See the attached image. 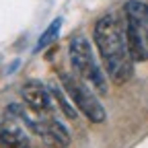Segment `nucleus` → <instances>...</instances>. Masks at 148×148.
I'll return each instance as SVG.
<instances>
[{
	"mask_svg": "<svg viewBox=\"0 0 148 148\" xmlns=\"http://www.w3.org/2000/svg\"><path fill=\"white\" fill-rule=\"evenodd\" d=\"M95 45L99 49L103 68L115 84L130 80L134 72V58L127 49L123 25L115 14H105L95 23Z\"/></svg>",
	"mask_w": 148,
	"mask_h": 148,
	"instance_id": "1",
	"label": "nucleus"
},
{
	"mask_svg": "<svg viewBox=\"0 0 148 148\" xmlns=\"http://www.w3.org/2000/svg\"><path fill=\"white\" fill-rule=\"evenodd\" d=\"M68 56H70V64L74 68V72L78 74L82 80H86L92 90L99 92V95H107V76L101 68V64L95 60V53H92V45L90 41L82 33L74 35L70 43H68Z\"/></svg>",
	"mask_w": 148,
	"mask_h": 148,
	"instance_id": "2",
	"label": "nucleus"
},
{
	"mask_svg": "<svg viewBox=\"0 0 148 148\" xmlns=\"http://www.w3.org/2000/svg\"><path fill=\"white\" fill-rule=\"evenodd\" d=\"M123 31L127 49L134 62L148 60V4L140 0H127L123 6Z\"/></svg>",
	"mask_w": 148,
	"mask_h": 148,
	"instance_id": "3",
	"label": "nucleus"
},
{
	"mask_svg": "<svg viewBox=\"0 0 148 148\" xmlns=\"http://www.w3.org/2000/svg\"><path fill=\"white\" fill-rule=\"evenodd\" d=\"M10 111H14V115H18L27 125L33 134H37L45 146L49 148H66L70 144V132L66 130V125L60 121V119H56L51 117L49 113L45 115H39V113H27V111L23 107H18V105H10L8 107Z\"/></svg>",
	"mask_w": 148,
	"mask_h": 148,
	"instance_id": "4",
	"label": "nucleus"
},
{
	"mask_svg": "<svg viewBox=\"0 0 148 148\" xmlns=\"http://www.w3.org/2000/svg\"><path fill=\"white\" fill-rule=\"evenodd\" d=\"M60 80H62V86L66 90V95L72 99V103L78 107V111L88 121H92V123L105 121V107L97 99L95 90L90 86H86L82 78L70 76V74H62Z\"/></svg>",
	"mask_w": 148,
	"mask_h": 148,
	"instance_id": "5",
	"label": "nucleus"
},
{
	"mask_svg": "<svg viewBox=\"0 0 148 148\" xmlns=\"http://www.w3.org/2000/svg\"><path fill=\"white\" fill-rule=\"evenodd\" d=\"M21 97L33 113H51V92L39 80H27L21 86Z\"/></svg>",
	"mask_w": 148,
	"mask_h": 148,
	"instance_id": "6",
	"label": "nucleus"
},
{
	"mask_svg": "<svg viewBox=\"0 0 148 148\" xmlns=\"http://www.w3.org/2000/svg\"><path fill=\"white\" fill-rule=\"evenodd\" d=\"M0 148H33L27 134L16 123L0 125Z\"/></svg>",
	"mask_w": 148,
	"mask_h": 148,
	"instance_id": "7",
	"label": "nucleus"
},
{
	"mask_svg": "<svg viewBox=\"0 0 148 148\" xmlns=\"http://www.w3.org/2000/svg\"><path fill=\"white\" fill-rule=\"evenodd\" d=\"M60 29H62V18H53V21L49 23V27L41 33V37H39V41H37V51H41V49H45L49 43H53L56 39H58V35H60Z\"/></svg>",
	"mask_w": 148,
	"mask_h": 148,
	"instance_id": "8",
	"label": "nucleus"
},
{
	"mask_svg": "<svg viewBox=\"0 0 148 148\" xmlns=\"http://www.w3.org/2000/svg\"><path fill=\"white\" fill-rule=\"evenodd\" d=\"M49 92H51V97L60 103V107H62V111H64V115H66V117H70V119L76 117V111H74V107H72V105L68 103V99H66V90L62 92L60 88L51 86V90H49Z\"/></svg>",
	"mask_w": 148,
	"mask_h": 148,
	"instance_id": "9",
	"label": "nucleus"
}]
</instances>
